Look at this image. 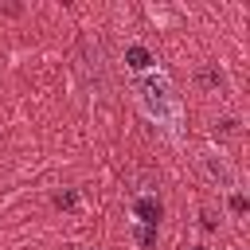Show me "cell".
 Instances as JSON below:
<instances>
[{
  "label": "cell",
  "instance_id": "1",
  "mask_svg": "<svg viewBox=\"0 0 250 250\" xmlns=\"http://www.w3.org/2000/svg\"><path fill=\"white\" fill-rule=\"evenodd\" d=\"M133 211L141 215V223H145L148 230H156V223H160V199H156V195H137V199H133Z\"/></svg>",
  "mask_w": 250,
  "mask_h": 250
},
{
  "label": "cell",
  "instance_id": "2",
  "mask_svg": "<svg viewBox=\"0 0 250 250\" xmlns=\"http://www.w3.org/2000/svg\"><path fill=\"white\" fill-rule=\"evenodd\" d=\"M125 62H129L133 70H145V66H152V55H148V51H145L141 43H133V47L125 51Z\"/></svg>",
  "mask_w": 250,
  "mask_h": 250
},
{
  "label": "cell",
  "instance_id": "3",
  "mask_svg": "<svg viewBox=\"0 0 250 250\" xmlns=\"http://www.w3.org/2000/svg\"><path fill=\"white\" fill-rule=\"evenodd\" d=\"M55 207H74V191H66V195H55Z\"/></svg>",
  "mask_w": 250,
  "mask_h": 250
},
{
  "label": "cell",
  "instance_id": "4",
  "mask_svg": "<svg viewBox=\"0 0 250 250\" xmlns=\"http://www.w3.org/2000/svg\"><path fill=\"white\" fill-rule=\"evenodd\" d=\"M230 211L242 215V211H246V199H242V195H230Z\"/></svg>",
  "mask_w": 250,
  "mask_h": 250
},
{
  "label": "cell",
  "instance_id": "5",
  "mask_svg": "<svg viewBox=\"0 0 250 250\" xmlns=\"http://www.w3.org/2000/svg\"><path fill=\"white\" fill-rule=\"evenodd\" d=\"M195 250H203V246H195Z\"/></svg>",
  "mask_w": 250,
  "mask_h": 250
}]
</instances>
